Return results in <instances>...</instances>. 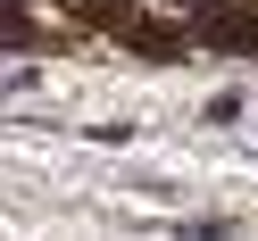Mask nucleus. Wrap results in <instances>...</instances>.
Returning a JSON list of instances; mask_svg holds the SVG:
<instances>
[{"mask_svg":"<svg viewBox=\"0 0 258 241\" xmlns=\"http://www.w3.org/2000/svg\"><path fill=\"white\" fill-rule=\"evenodd\" d=\"M208 50H258V17H241V9H217V17L200 25Z\"/></svg>","mask_w":258,"mask_h":241,"instance_id":"nucleus-1","label":"nucleus"},{"mask_svg":"<svg viewBox=\"0 0 258 241\" xmlns=\"http://www.w3.org/2000/svg\"><path fill=\"white\" fill-rule=\"evenodd\" d=\"M34 17H25V9H0V50H34Z\"/></svg>","mask_w":258,"mask_h":241,"instance_id":"nucleus-2","label":"nucleus"},{"mask_svg":"<svg viewBox=\"0 0 258 241\" xmlns=\"http://www.w3.org/2000/svg\"><path fill=\"white\" fill-rule=\"evenodd\" d=\"M167 9H183V0H167Z\"/></svg>","mask_w":258,"mask_h":241,"instance_id":"nucleus-3","label":"nucleus"}]
</instances>
